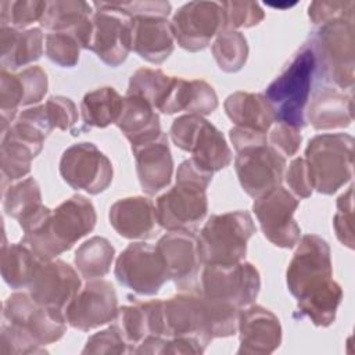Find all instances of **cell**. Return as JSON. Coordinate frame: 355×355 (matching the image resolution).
Wrapping results in <instances>:
<instances>
[{
	"label": "cell",
	"instance_id": "obj_1",
	"mask_svg": "<svg viewBox=\"0 0 355 355\" xmlns=\"http://www.w3.org/2000/svg\"><path fill=\"white\" fill-rule=\"evenodd\" d=\"M297 245L286 272L287 288L302 316L318 327H329L336 320L344 295L333 279L330 247L316 234L302 236Z\"/></svg>",
	"mask_w": 355,
	"mask_h": 355
},
{
	"label": "cell",
	"instance_id": "obj_2",
	"mask_svg": "<svg viewBox=\"0 0 355 355\" xmlns=\"http://www.w3.org/2000/svg\"><path fill=\"white\" fill-rule=\"evenodd\" d=\"M97 215L93 202L82 194L62 201L55 209L42 205L32 215L19 222L25 244L39 261L55 259L71 250L73 244L90 233Z\"/></svg>",
	"mask_w": 355,
	"mask_h": 355
},
{
	"label": "cell",
	"instance_id": "obj_3",
	"mask_svg": "<svg viewBox=\"0 0 355 355\" xmlns=\"http://www.w3.org/2000/svg\"><path fill=\"white\" fill-rule=\"evenodd\" d=\"M240 309L204 297L198 290L180 291L162 301L165 337H187L204 348L215 340L237 333Z\"/></svg>",
	"mask_w": 355,
	"mask_h": 355
},
{
	"label": "cell",
	"instance_id": "obj_4",
	"mask_svg": "<svg viewBox=\"0 0 355 355\" xmlns=\"http://www.w3.org/2000/svg\"><path fill=\"white\" fill-rule=\"evenodd\" d=\"M212 175L191 158L183 161L178 166L175 184L155 201L157 223L168 232L194 233L208 212L207 189Z\"/></svg>",
	"mask_w": 355,
	"mask_h": 355
},
{
	"label": "cell",
	"instance_id": "obj_5",
	"mask_svg": "<svg viewBox=\"0 0 355 355\" xmlns=\"http://www.w3.org/2000/svg\"><path fill=\"white\" fill-rule=\"evenodd\" d=\"M315 75V55L309 43H306L263 93L275 121L298 129L306 125V107Z\"/></svg>",
	"mask_w": 355,
	"mask_h": 355
},
{
	"label": "cell",
	"instance_id": "obj_6",
	"mask_svg": "<svg viewBox=\"0 0 355 355\" xmlns=\"http://www.w3.org/2000/svg\"><path fill=\"white\" fill-rule=\"evenodd\" d=\"M309 46L320 78L341 90L352 92L355 80L354 18H340L319 25Z\"/></svg>",
	"mask_w": 355,
	"mask_h": 355
},
{
	"label": "cell",
	"instance_id": "obj_7",
	"mask_svg": "<svg viewBox=\"0 0 355 355\" xmlns=\"http://www.w3.org/2000/svg\"><path fill=\"white\" fill-rule=\"evenodd\" d=\"M257 232L248 211H229L211 215L197 237L202 265H232L241 262L247 243Z\"/></svg>",
	"mask_w": 355,
	"mask_h": 355
},
{
	"label": "cell",
	"instance_id": "obj_8",
	"mask_svg": "<svg viewBox=\"0 0 355 355\" xmlns=\"http://www.w3.org/2000/svg\"><path fill=\"white\" fill-rule=\"evenodd\" d=\"M313 190L330 196L348 183L354 166V137L348 133L313 136L305 148Z\"/></svg>",
	"mask_w": 355,
	"mask_h": 355
},
{
	"label": "cell",
	"instance_id": "obj_9",
	"mask_svg": "<svg viewBox=\"0 0 355 355\" xmlns=\"http://www.w3.org/2000/svg\"><path fill=\"white\" fill-rule=\"evenodd\" d=\"M172 143L187 153L191 159L208 172H218L230 165L233 154L222 132L204 116L186 114L171 125Z\"/></svg>",
	"mask_w": 355,
	"mask_h": 355
},
{
	"label": "cell",
	"instance_id": "obj_10",
	"mask_svg": "<svg viewBox=\"0 0 355 355\" xmlns=\"http://www.w3.org/2000/svg\"><path fill=\"white\" fill-rule=\"evenodd\" d=\"M3 320L37 347L57 343L67 331L64 311L37 304L28 293L17 291L3 304Z\"/></svg>",
	"mask_w": 355,
	"mask_h": 355
},
{
	"label": "cell",
	"instance_id": "obj_11",
	"mask_svg": "<svg viewBox=\"0 0 355 355\" xmlns=\"http://www.w3.org/2000/svg\"><path fill=\"white\" fill-rule=\"evenodd\" d=\"M261 276L251 262L202 265L198 291L207 298L241 309L257 300Z\"/></svg>",
	"mask_w": 355,
	"mask_h": 355
},
{
	"label": "cell",
	"instance_id": "obj_12",
	"mask_svg": "<svg viewBox=\"0 0 355 355\" xmlns=\"http://www.w3.org/2000/svg\"><path fill=\"white\" fill-rule=\"evenodd\" d=\"M89 49L104 64L116 68L132 50V18L107 1H94Z\"/></svg>",
	"mask_w": 355,
	"mask_h": 355
},
{
	"label": "cell",
	"instance_id": "obj_13",
	"mask_svg": "<svg viewBox=\"0 0 355 355\" xmlns=\"http://www.w3.org/2000/svg\"><path fill=\"white\" fill-rule=\"evenodd\" d=\"M114 275L119 284L140 295H155L169 280L159 251L144 241L130 243L118 255Z\"/></svg>",
	"mask_w": 355,
	"mask_h": 355
},
{
	"label": "cell",
	"instance_id": "obj_14",
	"mask_svg": "<svg viewBox=\"0 0 355 355\" xmlns=\"http://www.w3.org/2000/svg\"><path fill=\"white\" fill-rule=\"evenodd\" d=\"M286 166V158L268 141L254 143L236 151L237 179L254 200L282 186Z\"/></svg>",
	"mask_w": 355,
	"mask_h": 355
},
{
	"label": "cell",
	"instance_id": "obj_15",
	"mask_svg": "<svg viewBox=\"0 0 355 355\" xmlns=\"http://www.w3.org/2000/svg\"><path fill=\"white\" fill-rule=\"evenodd\" d=\"M62 180L75 190L100 194L112 183L114 168L110 158L90 141H80L64 150L60 159Z\"/></svg>",
	"mask_w": 355,
	"mask_h": 355
},
{
	"label": "cell",
	"instance_id": "obj_16",
	"mask_svg": "<svg viewBox=\"0 0 355 355\" xmlns=\"http://www.w3.org/2000/svg\"><path fill=\"white\" fill-rule=\"evenodd\" d=\"M300 200L279 186L254 200L255 214L266 240L280 248H294L301 239V229L294 219Z\"/></svg>",
	"mask_w": 355,
	"mask_h": 355
},
{
	"label": "cell",
	"instance_id": "obj_17",
	"mask_svg": "<svg viewBox=\"0 0 355 355\" xmlns=\"http://www.w3.org/2000/svg\"><path fill=\"white\" fill-rule=\"evenodd\" d=\"M171 25L178 44L196 53L225 31L223 10L219 1H189L173 14Z\"/></svg>",
	"mask_w": 355,
	"mask_h": 355
},
{
	"label": "cell",
	"instance_id": "obj_18",
	"mask_svg": "<svg viewBox=\"0 0 355 355\" xmlns=\"http://www.w3.org/2000/svg\"><path fill=\"white\" fill-rule=\"evenodd\" d=\"M118 297L111 282L87 280L64 309L67 323L80 331H89L114 322L118 312Z\"/></svg>",
	"mask_w": 355,
	"mask_h": 355
},
{
	"label": "cell",
	"instance_id": "obj_19",
	"mask_svg": "<svg viewBox=\"0 0 355 355\" xmlns=\"http://www.w3.org/2000/svg\"><path fill=\"white\" fill-rule=\"evenodd\" d=\"M46 137L32 123L15 118L8 129L1 133L0 166L3 184L6 180H19L31 172L32 159L42 151Z\"/></svg>",
	"mask_w": 355,
	"mask_h": 355
},
{
	"label": "cell",
	"instance_id": "obj_20",
	"mask_svg": "<svg viewBox=\"0 0 355 355\" xmlns=\"http://www.w3.org/2000/svg\"><path fill=\"white\" fill-rule=\"evenodd\" d=\"M80 287L78 272L65 261H39L28 294L43 306L64 311Z\"/></svg>",
	"mask_w": 355,
	"mask_h": 355
},
{
	"label": "cell",
	"instance_id": "obj_21",
	"mask_svg": "<svg viewBox=\"0 0 355 355\" xmlns=\"http://www.w3.org/2000/svg\"><path fill=\"white\" fill-rule=\"evenodd\" d=\"M159 251L169 280L180 291H196L200 287L201 259L197 248V237L191 232H169L155 244Z\"/></svg>",
	"mask_w": 355,
	"mask_h": 355
},
{
	"label": "cell",
	"instance_id": "obj_22",
	"mask_svg": "<svg viewBox=\"0 0 355 355\" xmlns=\"http://www.w3.org/2000/svg\"><path fill=\"white\" fill-rule=\"evenodd\" d=\"M239 355H266L282 344V324L279 318L262 305H248L240 309L237 318Z\"/></svg>",
	"mask_w": 355,
	"mask_h": 355
},
{
	"label": "cell",
	"instance_id": "obj_23",
	"mask_svg": "<svg viewBox=\"0 0 355 355\" xmlns=\"http://www.w3.org/2000/svg\"><path fill=\"white\" fill-rule=\"evenodd\" d=\"M136 172L141 190L154 196L169 186L173 173V158L168 136L162 132L157 139L132 147Z\"/></svg>",
	"mask_w": 355,
	"mask_h": 355
},
{
	"label": "cell",
	"instance_id": "obj_24",
	"mask_svg": "<svg viewBox=\"0 0 355 355\" xmlns=\"http://www.w3.org/2000/svg\"><path fill=\"white\" fill-rule=\"evenodd\" d=\"M114 324L133 349L148 336L165 337L162 300L137 301L118 308Z\"/></svg>",
	"mask_w": 355,
	"mask_h": 355
},
{
	"label": "cell",
	"instance_id": "obj_25",
	"mask_svg": "<svg viewBox=\"0 0 355 355\" xmlns=\"http://www.w3.org/2000/svg\"><path fill=\"white\" fill-rule=\"evenodd\" d=\"M175 36L171 21L164 17L132 18V50L151 64H162L172 54Z\"/></svg>",
	"mask_w": 355,
	"mask_h": 355
},
{
	"label": "cell",
	"instance_id": "obj_26",
	"mask_svg": "<svg viewBox=\"0 0 355 355\" xmlns=\"http://www.w3.org/2000/svg\"><path fill=\"white\" fill-rule=\"evenodd\" d=\"M108 220L123 239L144 240L153 236L157 223L154 202L143 196L126 197L110 207Z\"/></svg>",
	"mask_w": 355,
	"mask_h": 355
},
{
	"label": "cell",
	"instance_id": "obj_27",
	"mask_svg": "<svg viewBox=\"0 0 355 355\" xmlns=\"http://www.w3.org/2000/svg\"><path fill=\"white\" fill-rule=\"evenodd\" d=\"M306 119L315 130L348 128L352 123V92L338 87H319L308 101Z\"/></svg>",
	"mask_w": 355,
	"mask_h": 355
},
{
	"label": "cell",
	"instance_id": "obj_28",
	"mask_svg": "<svg viewBox=\"0 0 355 355\" xmlns=\"http://www.w3.org/2000/svg\"><path fill=\"white\" fill-rule=\"evenodd\" d=\"M93 6L83 0H55L47 1L40 26L50 32H76L82 49H89L92 36Z\"/></svg>",
	"mask_w": 355,
	"mask_h": 355
},
{
	"label": "cell",
	"instance_id": "obj_29",
	"mask_svg": "<svg viewBox=\"0 0 355 355\" xmlns=\"http://www.w3.org/2000/svg\"><path fill=\"white\" fill-rule=\"evenodd\" d=\"M44 35L40 28L15 29L0 26V65L14 72L37 61L43 54Z\"/></svg>",
	"mask_w": 355,
	"mask_h": 355
},
{
	"label": "cell",
	"instance_id": "obj_30",
	"mask_svg": "<svg viewBox=\"0 0 355 355\" xmlns=\"http://www.w3.org/2000/svg\"><path fill=\"white\" fill-rule=\"evenodd\" d=\"M130 146H139L157 139L162 130L158 112L141 97L126 94L122 111L115 123Z\"/></svg>",
	"mask_w": 355,
	"mask_h": 355
},
{
	"label": "cell",
	"instance_id": "obj_31",
	"mask_svg": "<svg viewBox=\"0 0 355 355\" xmlns=\"http://www.w3.org/2000/svg\"><path fill=\"white\" fill-rule=\"evenodd\" d=\"M227 118L239 128L268 133L275 122L269 103L261 93L234 92L223 103Z\"/></svg>",
	"mask_w": 355,
	"mask_h": 355
},
{
	"label": "cell",
	"instance_id": "obj_32",
	"mask_svg": "<svg viewBox=\"0 0 355 355\" xmlns=\"http://www.w3.org/2000/svg\"><path fill=\"white\" fill-rule=\"evenodd\" d=\"M122 105L123 97L114 87H98L83 96L80 101L82 119L90 128H107L116 123Z\"/></svg>",
	"mask_w": 355,
	"mask_h": 355
},
{
	"label": "cell",
	"instance_id": "obj_33",
	"mask_svg": "<svg viewBox=\"0 0 355 355\" xmlns=\"http://www.w3.org/2000/svg\"><path fill=\"white\" fill-rule=\"evenodd\" d=\"M175 80L176 76L166 75L161 69L140 68L130 76L126 94L139 96L155 111L162 112L173 89Z\"/></svg>",
	"mask_w": 355,
	"mask_h": 355
},
{
	"label": "cell",
	"instance_id": "obj_34",
	"mask_svg": "<svg viewBox=\"0 0 355 355\" xmlns=\"http://www.w3.org/2000/svg\"><path fill=\"white\" fill-rule=\"evenodd\" d=\"M39 263V259L33 255V252L22 243H11L4 241L1 245V277L11 288H22L28 287L35 269Z\"/></svg>",
	"mask_w": 355,
	"mask_h": 355
},
{
	"label": "cell",
	"instance_id": "obj_35",
	"mask_svg": "<svg viewBox=\"0 0 355 355\" xmlns=\"http://www.w3.org/2000/svg\"><path fill=\"white\" fill-rule=\"evenodd\" d=\"M115 257L114 245L101 236H93L83 241L75 251L73 262L82 277L86 280L104 277Z\"/></svg>",
	"mask_w": 355,
	"mask_h": 355
},
{
	"label": "cell",
	"instance_id": "obj_36",
	"mask_svg": "<svg viewBox=\"0 0 355 355\" xmlns=\"http://www.w3.org/2000/svg\"><path fill=\"white\" fill-rule=\"evenodd\" d=\"M218 108V96L214 87L202 79H183L175 98V114L186 111L194 115H209Z\"/></svg>",
	"mask_w": 355,
	"mask_h": 355
},
{
	"label": "cell",
	"instance_id": "obj_37",
	"mask_svg": "<svg viewBox=\"0 0 355 355\" xmlns=\"http://www.w3.org/2000/svg\"><path fill=\"white\" fill-rule=\"evenodd\" d=\"M42 193L33 178H26L3 190V209L18 223L42 207Z\"/></svg>",
	"mask_w": 355,
	"mask_h": 355
},
{
	"label": "cell",
	"instance_id": "obj_38",
	"mask_svg": "<svg viewBox=\"0 0 355 355\" xmlns=\"http://www.w3.org/2000/svg\"><path fill=\"white\" fill-rule=\"evenodd\" d=\"M211 51L219 69L233 73L247 62L248 43L240 31H222L216 35Z\"/></svg>",
	"mask_w": 355,
	"mask_h": 355
},
{
	"label": "cell",
	"instance_id": "obj_39",
	"mask_svg": "<svg viewBox=\"0 0 355 355\" xmlns=\"http://www.w3.org/2000/svg\"><path fill=\"white\" fill-rule=\"evenodd\" d=\"M46 7L47 1L42 0H1L0 26L25 29L42 19Z\"/></svg>",
	"mask_w": 355,
	"mask_h": 355
},
{
	"label": "cell",
	"instance_id": "obj_40",
	"mask_svg": "<svg viewBox=\"0 0 355 355\" xmlns=\"http://www.w3.org/2000/svg\"><path fill=\"white\" fill-rule=\"evenodd\" d=\"M44 49L50 61L62 68H73L79 61L82 44L76 32H49L44 37Z\"/></svg>",
	"mask_w": 355,
	"mask_h": 355
},
{
	"label": "cell",
	"instance_id": "obj_41",
	"mask_svg": "<svg viewBox=\"0 0 355 355\" xmlns=\"http://www.w3.org/2000/svg\"><path fill=\"white\" fill-rule=\"evenodd\" d=\"M223 10L225 31H237L239 28H251L258 25L265 12L259 3L250 0H232L220 3Z\"/></svg>",
	"mask_w": 355,
	"mask_h": 355
},
{
	"label": "cell",
	"instance_id": "obj_42",
	"mask_svg": "<svg viewBox=\"0 0 355 355\" xmlns=\"http://www.w3.org/2000/svg\"><path fill=\"white\" fill-rule=\"evenodd\" d=\"M337 212L333 216V227L338 241L354 248V186L351 184L347 191H344L336 202Z\"/></svg>",
	"mask_w": 355,
	"mask_h": 355
},
{
	"label": "cell",
	"instance_id": "obj_43",
	"mask_svg": "<svg viewBox=\"0 0 355 355\" xmlns=\"http://www.w3.org/2000/svg\"><path fill=\"white\" fill-rule=\"evenodd\" d=\"M82 354H132L129 344L122 337L115 324L92 334Z\"/></svg>",
	"mask_w": 355,
	"mask_h": 355
},
{
	"label": "cell",
	"instance_id": "obj_44",
	"mask_svg": "<svg viewBox=\"0 0 355 355\" xmlns=\"http://www.w3.org/2000/svg\"><path fill=\"white\" fill-rule=\"evenodd\" d=\"M17 76L22 89V107L33 105L40 103L49 89V79L46 71L39 65H32L21 72H17Z\"/></svg>",
	"mask_w": 355,
	"mask_h": 355
},
{
	"label": "cell",
	"instance_id": "obj_45",
	"mask_svg": "<svg viewBox=\"0 0 355 355\" xmlns=\"http://www.w3.org/2000/svg\"><path fill=\"white\" fill-rule=\"evenodd\" d=\"M355 1L352 0H316L308 6L312 24L322 25L340 18H354Z\"/></svg>",
	"mask_w": 355,
	"mask_h": 355
},
{
	"label": "cell",
	"instance_id": "obj_46",
	"mask_svg": "<svg viewBox=\"0 0 355 355\" xmlns=\"http://www.w3.org/2000/svg\"><path fill=\"white\" fill-rule=\"evenodd\" d=\"M49 122L53 129L69 130L78 122V108L75 103L64 96H53L44 104Z\"/></svg>",
	"mask_w": 355,
	"mask_h": 355
},
{
	"label": "cell",
	"instance_id": "obj_47",
	"mask_svg": "<svg viewBox=\"0 0 355 355\" xmlns=\"http://www.w3.org/2000/svg\"><path fill=\"white\" fill-rule=\"evenodd\" d=\"M44 347H37L17 329L3 320L0 329V355H28L44 354Z\"/></svg>",
	"mask_w": 355,
	"mask_h": 355
},
{
	"label": "cell",
	"instance_id": "obj_48",
	"mask_svg": "<svg viewBox=\"0 0 355 355\" xmlns=\"http://www.w3.org/2000/svg\"><path fill=\"white\" fill-rule=\"evenodd\" d=\"M302 141L301 129L280 123L275 125L270 132H268V143L276 148L284 158L297 154Z\"/></svg>",
	"mask_w": 355,
	"mask_h": 355
},
{
	"label": "cell",
	"instance_id": "obj_49",
	"mask_svg": "<svg viewBox=\"0 0 355 355\" xmlns=\"http://www.w3.org/2000/svg\"><path fill=\"white\" fill-rule=\"evenodd\" d=\"M284 179L288 189L297 198H308L312 196L313 183L304 158L298 157L290 162L287 171L284 172Z\"/></svg>",
	"mask_w": 355,
	"mask_h": 355
},
{
	"label": "cell",
	"instance_id": "obj_50",
	"mask_svg": "<svg viewBox=\"0 0 355 355\" xmlns=\"http://www.w3.org/2000/svg\"><path fill=\"white\" fill-rule=\"evenodd\" d=\"M114 7L121 10L130 18L153 15L166 18L171 14V3L161 0H140V1H111Z\"/></svg>",
	"mask_w": 355,
	"mask_h": 355
},
{
	"label": "cell",
	"instance_id": "obj_51",
	"mask_svg": "<svg viewBox=\"0 0 355 355\" xmlns=\"http://www.w3.org/2000/svg\"><path fill=\"white\" fill-rule=\"evenodd\" d=\"M205 348L196 340L187 337H171L166 340L162 354H202Z\"/></svg>",
	"mask_w": 355,
	"mask_h": 355
},
{
	"label": "cell",
	"instance_id": "obj_52",
	"mask_svg": "<svg viewBox=\"0 0 355 355\" xmlns=\"http://www.w3.org/2000/svg\"><path fill=\"white\" fill-rule=\"evenodd\" d=\"M168 337L148 336L135 349L133 354H162Z\"/></svg>",
	"mask_w": 355,
	"mask_h": 355
}]
</instances>
